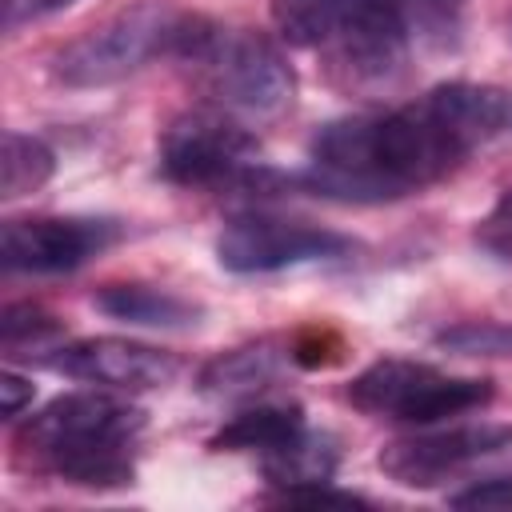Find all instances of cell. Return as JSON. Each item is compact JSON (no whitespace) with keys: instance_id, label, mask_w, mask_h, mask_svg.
Masks as SVG:
<instances>
[{"instance_id":"obj_13","label":"cell","mask_w":512,"mask_h":512,"mask_svg":"<svg viewBox=\"0 0 512 512\" xmlns=\"http://www.w3.org/2000/svg\"><path fill=\"white\" fill-rule=\"evenodd\" d=\"M280 368H284V352L272 340H260V344H244V348L216 356L200 372V388L208 396L236 400V396H252L260 388H268L280 376Z\"/></svg>"},{"instance_id":"obj_8","label":"cell","mask_w":512,"mask_h":512,"mask_svg":"<svg viewBox=\"0 0 512 512\" xmlns=\"http://www.w3.org/2000/svg\"><path fill=\"white\" fill-rule=\"evenodd\" d=\"M512 460V424H464L384 444L380 468L408 488H432L472 468Z\"/></svg>"},{"instance_id":"obj_4","label":"cell","mask_w":512,"mask_h":512,"mask_svg":"<svg viewBox=\"0 0 512 512\" xmlns=\"http://www.w3.org/2000/svg\"><path fill=\"white\" fill-rule=\"evenodd\" d=\"M168 60L192 68L200 88L228 112L276 116L296 96V72L268 36L248 28H224L208 16L180 12Z\"/></svg>"},{"instance_id":"obj_23","label":"cell","mask_w":512,"mask_h":512,"mask_svg":"<svg viewBox=\"0 0 512 512\" xmlns=\"http://www.w3.org/2000/svg\"><path fill=\"white\" fill-rule=\"evenodd\" d=\"M0 396H4V416L12 420L32 404V384L24 376H16V372H4L0 376Z\"/></svg>"},{"instance_id":"obj_24","label":"cell","mask_w":512,"mask_h":512,"mask_svg":"<svg viewBox=\"0 0 512 512\" xmlns=\"http://www.w3.org/2000/svg\"><path fill=\"white\" fill-rule=\"evenodd\" d=\"M508 36H512V24H508Z\"/></svg>"},{"instance_id":"obj_2","label":"cell","mask_w":512,"mask_h":512,"mask_svg":"<svg viewBox=\"0 0 512 512\" xmlns=\"http://www.w3.org/2000/svg\"><path fill=\"white\" fill-rule=\"evenodd\" d=\"M468 0H328L320 48L348 88H388L412 60L452 52Z\"/></svg>"},{"instance_id":"obj_20","label":"cell","mask_w":512,"mask_h":512,"mask_svg":"<svg viewBox=\"0 0 512 512\" xmlns=\"http://www.w3.org/2000/svg\"><path fill=\"white\" fill-rule=\"evenodd\" d=\"M452 508H472V512H492V508H512V476H484L472 480L468 488L448 496Z\"/></svg>"},{"instance_id":"obj_9","label":"cell","mask_w":512,"mask_h":512,"mask_svg":"<svg viewBox=\"0 0 512 512\" xmlns=\"http://www.w3.org/2000/svg\"><path fill=\"white\" fill-rule=\"evenodd\" d=\"M348 252H352L348 236L320 228V224H308V220H280V216H240L216 240L220 268L240 272V276L336 260Z\"/></svg>"},{"instance_id":"obj_18","label":"cell","mask_w":512,"mask_h":512,"mask_svg":"<svg viewBox=\"0 0 512 512\" xmlns=\"http://www.w3.org/2000/svg\"><path fill=\"white\" fill-rule=\"evenodd\" d=\"M0 336H4V352H20V348H40L44 340L60 336L56 316H48L36 304H8L4 320H0Z\"/></svg>"},{"instance_id":"obj_10","label":"cell","mask_w":512,"mask_h":512,"mask_svg":"<svg viewBox=\"0 0 512 512\" xmlns=\"http://www.w3.org/2000/svg\"><path fill=\"white\" fill-rule=\"evenodd\" d=\"M120 240V224L104 216H20L4 224L0 260L8 272H72Z\"/></svg>"},{"instance_id":"obj_14","label":"cell","mask_w":512,"mask_h":512,"mask_svg":"<svg viewBox=\"0 0 512 512\" xmlns=\"http://www.w3.org/2000/svg\"><path fill=\"white\" fill-rule=\"evenodd\" d=\"M340 448L328 432H300L288 444L264 452V476L276 488H300V484H324L336 476Z\"/></svg>"},{"instance_id":"obj_3","label":"cell","mask_w":512,"mask_h":512,"mask_svg":"<svg viewBox=\"0 0 512 512\" xmlns=\"http://www.w3.org/2000/svg\"><path fill=\"white\" fill-rule=\"evenodd\" d=\"M140 428V408L104 392H72L28 416L16 448L24 464H36L68 484L120 488L132 484V452Z\"/></svg>"},{"instance_id":"obj_12","label":"cell","mask_w":512,"mask_h":512,"mask_svg":"<svg viewBox=\"0 0 512 512\" xmlns=\"http://www.w3.org/2000/svg\"><path fill=\"white\" fill-rule=\"evenodd\" d=\"M92 304L124 324H144V328H188L196 324L200 308L168 288H152V284H104Z\"/></svg>"},{"instance_id":"obj_7","label":"cell","mask_w":512,"mask_h":512,"mask_svg":"<svg viewBox=\"0 0 512 512\" xmlns=\"http://www.w3.org/2000/svg\"><path fill=\"white\" fill-rule=\"evenodd\" d=\"M176 20H180V12L168 4H136V8L104 20L100 28L84 32L80 40H72L56 56L52 72L68 88L116 84V80L132 76L136 68H144L148 60L168 56Z\"/></svg>"},{"instance_id":"obj_17","label":"cell","mask_w":512,"mask_h":512,"mask_svg":"<svg viewBox=\"0 0 512 512\" xmlns=\"http://www.w3.org/2000/svg\"><path fill=\"white\" fill-rule=\"evenodd\" d=\"M440 348L460 352V356H512V324H496V320H468L456 324L448 332L436 336Z\"/></svg>"},{"instance_id":"obj_16","label":"cell","mask_w":512,"mask_h":512,"mask_svg":"<svg viewBox=\"0 0 512 512\" xmlns=\"http://www.w3.org/2000/svg\"><path fill=\"white\" fill-rule=\"evenodd\" d=\"M56 168V156L44 140L24 132H4V156H0V196L16 200L36 192Z\"/></svg>"},{"instance_id":"obj_11","label":"cell","mask_w":512,"mask_h":512,"mask_svg":"<svg viewBox=\"0 0 512 512\" xmlns=\"http://www.w3.org/2000/svg\"><path fill=\"white\" fill-rule=\"evenodd\" d=\"M48 364L64 376H76L88 384H108L120 392L160 388L180 372V360L172 352L140 344V340H120V336L76 340L68 348H56V356H48Z\"/></svg>"},{"instance_id":"obj_5","label":"cell","mask_w":512,"mask_h":512,"mask_svg":"<svg viewBox=\"0 0 512 512\" xmlns=\"http://www.w3.org/2000/svg\"><path fill=\"white\" fill-rule=\"evenodd\" d=\"M348 400L368 416L400 424H440L472 408H484L492 400V380L448 376L420 360L384 356L348 384Z\"/></svg>"},{"instance_id":"obj_15","label":"cell","mask_w":512,"mask_h":512,"mask_svg":"<svg viewBox=\"0 0 512 512\" xmlns=\"http://www.w3.org/2000/svg\"><path fill=\"white\" fill-rule=\"evenodd\" d=\"M308 424H304V412L296 404H264V408H252L236 420H228L216 436H212V448L216 452H272L280 444H288L292 436H300Z\"/></svg>"},{"instance_id":"obj_6","label":"cell","mask_w":512,"mask_h":512,"mask_svg":"<svg viewBox=\"0 0 512 512\" xmlns=\"http://www.w3.org/2000/svg\"><path fill=\"white\" fill-rule=\"evenodd\" d=\"M160 172L180 188H244L260 180V144L228 112H180L160 136Z\"/></svg>"},{"instance_id":"obj_19","label":"cell","mask_w":512,"mask_h":512,"mask_svg":"<svg viewBox=\"0 0 512 512\" xmlns=\"http://www.w3.org/2000/svg\"><path fill=\"white\" fill-rule=\"evenodd\" d=\"M476 244L492 260H512V184L500 192V200L488 208V216L476 224Z\"/></svg>"},{"instance_id":"obj_1","label":"cell","mask_w":512,"mask_h":512,"mask_svg":"<svg viewBox=\"0 0 512 512\" xmlns=\"http://www.w3.org/2000/svg\"><path fill=\"white\" fill-rule=\"evenodd\" d=\"M500 136H512V92L448 80L412 104L324 124L308 144L304 184L360 204L400 200L452 176Z\"/></svg>"},{"instance_id":"obj_22","label":"cell","mask_w":512,"mask_h":512,"mask_svg":"<svg viewBox=\"0 0 512 512\" xmlns=\"http://www.w3.org/2000/svg\"><path fill=\"white\" fill-rule=\"evenodd\" d=\"M76 0H0L4 8V28H20L28 20H40V16H52L60 8H68Z\"/></svg>"},{"instance_id":"obj_21","label":"cell","mask_w":512,"mask_h":512,"mask_svg":"<svg viewBox=\"0 0 512 512\" xmlns=\"http://www.w3.org/2000/svg\"><path fill=\"white\" fill-rule=\"evenodd\" d=\"M280 500H288V504H340V508H348V504H364V500H360V496H352V492L328 488V480H324V484H300V488H280Z\"/></svg>"}]
</instances>
